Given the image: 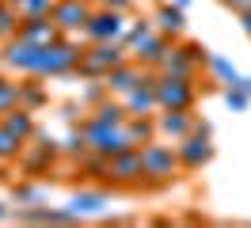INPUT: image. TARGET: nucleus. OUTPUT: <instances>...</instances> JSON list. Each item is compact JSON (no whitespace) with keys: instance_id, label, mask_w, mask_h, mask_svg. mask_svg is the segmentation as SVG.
I'll return each mask as SVG.
<instances>
[{"instance_id":"1","label":"nucleus","mask_w":251,"mask_h":228,"mask_svg":"<svg viewBox=\"0 0 251 228\" xmlns=\"http://www.w3.org/2000/svg\"><path fill=\"white\" fill-rule=\"evenodd\" d=\"M160 99H164V103H175V106H183L190 99V91L187 88H160Z\"/></svg>"},{"instance_id":"2","label":"nucleus","mask_w":251,"mask_h":228,"mask_svg":"<svg viewBox=\"0 0 251 228\" xmlns=\"http://www.w3.org/2000/svg\"><path fill=\"white\" fill-rule=\"evenodd\" d=\"M179 27H183L179 12H164V30H179Z\"/></svg>"}]
</instances>
